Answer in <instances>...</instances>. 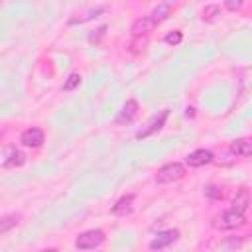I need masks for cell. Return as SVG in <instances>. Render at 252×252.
<instances>
[{
	"instance_id": "obj_1",
	"label": "cell",
	"mask_w": 252,
	"mask_h": 252,
	"mask_svg": "<svg viewBox=\"0 0 252 252\" xmlns=\"http://www.w3.org/2000/svg\"><path fill=\"white\" fill-rule=\"evenodd\" d=\"M244 222H246V219H244L242 213H236V211L228 209V211L220 213L219 217H215L213 226H215V228H220V230H232V228L242 226Z\"/></svg>"
},
{
	"instance_id": "obj_2",
	"label": "cell",
	"mask_w": 252,
	"mask_h": 252,
	"mask_svg": "<svg viewBox=\"0 0 252 252\" xmlns=\"http://www.w3.org/2000/svg\"><path fill=\"white\" fill-rule=\"evenodd\" d=\"M183 175H185V167L181 163L173 161V163H165L163 167L158 169L156 181L158 183H173V181H179Z\"/></svg>"
},
{
	"instance_id": "obj_3",
	"label": "cell",
	"mask_w": 252,
	"mask_h": 252,
	"mask_svg": "<svg viewBox=\"0 0 252 252\" xmlns=\"http://www.w3.org/2000/svg\"><path fill=\"white\" fill-rule=\"evenodd\" d=\"M102 242H104V232L98 230V228H93V230H87V232L79 234L77 240H75V246L79 250H91V248L100 246Z\"/></svg>"
},
{
	"instance_id": "obj_4",
	"label": "cell",
	"mask_w": 252,
	"mask_h": 252,
	"mask_svg": "<svg viewBox=\"0 0 252 252\" xmlns=\"http://www.w3.org/2000/svg\"><path fill=\"white\" fill-rule=\"evenodd\" d=\"M167 116H169V110L165 108V110H161L159 114H154L148 122H146V126L136 134V138H148L150 134H154V132H158V130H161V126L165 124V120H167Z\"/></svg>"
},
{
	"instance_id": "obj_5",
	"label": "cell",
	"mask_w": 252,
	"mask_h": 252,
	"mask_svg": "<svg viewBox=\"0 0 252 252\" xmlns=\"http://www.w3.org/2000/svg\"><path fill=\"white\" fill-rule=\"evenodd\" d=\"M43 138L45 136H43V130L41 128H28V130H24L20 142L24 146H28V148H39L43 144Z\"/></svg>"
},
{
	"instance_id": "obj_6",
	"label": "cell",
	"mask_w": 252,
	"mask_h": 252,
	"mask_svg": "<svg viewBox=\"0 0 252 252\" xmlns=\"http://www.w3.org/2000/svg\"><path fill=\"white\" fill-rule=\"evenodd\" d=\"M136 114H138V102H136L134 98H130V100H126V104H124L122 110L118 112L116 124H130V122L136 118Z\"/></svg>"
},
{
	"instance_id": "obj_7",
	"label": "cell",
	"mask_w": 252,
	"mask_h": 252,
	"mask_svg": "<svg viewBox=\"0 0 252 252\" xmlns=\"http://www.w3.org/2000/svg\"><path fill=\"white\" fill-rule=\"evenodd\" d=\"M185 161H187L189 167H201V165L213 161V152H209V150H195V152H191L185 158Z\"/></svg>"
},
{
	"instance_id": "obj_8",
	"label": "cell",
	"mask_w": 252,
	"mask_h": 252,
	"mask_svg": "<svg viewBox=\"0 0 252 252\" xmlns=\"http://www.w3.org/2000/svg\"><path fill=\"white\" fill-rule=\"evenodd\" d=\"M156 28V22L150 18V16H142V18H138V20H134V24H132V35H136V37H140V35H148L152 30Z\"/></svg>"
},
{
	"instance_id": "obj_9",
	"label": "cell",
	"mask_w": 252,
	"mask_h": 252,
	"mask_svg": "<svg viewBox=\"0 0 252 252\" xmlns=\"http://www.w3.org/2000/svg\"><path fill=\"white\" fill-rule=\"evenodd\" d=\"M177 236H179L177 230H163V232H159V234L150 242V248H152V250H161V248L169 246L171 242H175Z\"/></svg>"
},
{
	"instance_id": "obj_10",
	"label": "cell",
	"mask_w": 252,
	"mask_h": 252,
	"mask_svg": "<svg viewBox=\"0 0 252 252\" xmlns=\"http://www.w3.org/2000/svg\"><path fill=\"white\" fill-rule=\"evenodd\" d=\"M132 203H134V195H124V197H120V199L116 201V205L112 207V213L118 215V217H126V215H130L132 209H134Z\"/></svg>"
},
{
	"instance_id": "obj_11",
	"label": "cell",
	"mask_w": 252,
	"mask_h": 252,
	"mask_svg": "<svg viewBox=\"0 0 252 252\" xmlns=\"http://www.w3.org/2000/svg\"><path fill=\"white\" fill-rule=\"evenodd\" d=\"M248 205H250V193H248V189H240L238 195H236L234 201H232V211L244 215L246 209H248Z\"/></svg>"
},
{
	"instance_id": "obj_12",
	"label": "cell",
	"mask_w": 252,
	"mask_h": 252,
	"mask_svg": "<svg viewBox=\"0 0 252 252\" xmlns=\"http://www.w3.org/2000/svg\"><path fill=\"white\" fill-rule=\"evenodd\" d=\"M230 150L236 154V156H242V158H248L252 154V142L248 138H240V140H234L230 144Z\"/></svg>"
},
{
	"instance_id": "obj_13",
	"label": "cell",
	"mask_w": 252,
	"mask_h": 252,
	"mask_svg": "<svg viewBox=\"0 0 252 252\" xmlns=\"http://www.w3.org/2000/svg\"><path fill=\"white\" fill-rule=\"evenodd\" d=\"M169 12H171V4H169V2H163V4H158V6L154 8V12L150 14V18L158 24V22L165 20V18L169 16Z\"/></svg>"
},
{
	"instance_id": "obj_14",
	"label": "cell",
	"mask_w": 252,
	"mask_h": 252,
	"mask_svg": "<svg viewBox=\"0 0 252 252\" xmlns=\"http://www.w3.org/2000/svg\"><path fill=\"white\" fill-rule=\"evenodd\" d=\"M100 12H104V6L91 8V10H87L83 16H75V18H71L69 24H71V26H75V24H83V22H87V20H93V18H94L96 14H100Z\"/></svg>"
},
{
	"instance_id": "obj_15",
	"label": "cell",
	"mask_w": 252,
	"mask_h": 252,
	"mask_svg": "<svg viewBox=\"0 0 252 252\" xmlns=\"http://www.w3.org/2000/svg\"><path fill=\"white\" fill-rule=\"evenodd\" d=\"M20 222V215H4L0 217V232H8Z\"/></svg>"
},
{
	"instance_id": "obj_16",
	"label": "cell",
	"mask_w": 252,
	"mask_h": 252,
	"mask_svg": "<svg viewBox=\"0 0 252 252\" xmlns=\"http://www.w3.org/2000/svg\"><path fill=\"white\" fill-rule=\"evenodd\" d=\"M81 85V75L79 73H71L69 77H67V81L63 83V91H73V89H77Z\"/></svg>"
},
{
	"instance_id": "obj_17",
	"label": "cell",
	"mask_w": 252,
	"mask_h": 252,
	"mask_svg": "<svg viewBox=\"0 0 252 252\" xmlns=\"http://www.w3.org/2000/svg\"><path fill=\"white\" fill-rule=\"evenodd\" d=\"M217 16H220V8H219L217 4L207 6V8L203 10V20H207V22H213Z\"/></svg>"
},
{
	"instance_id": "obj_18",
	"label": "cell",
	"mask_w": 252,
	"mask_h": 252,
	"mask_svg": "<svg viewBox=\"0 0 252 252\" xmlns=\"http://www.w3.org/2000/svg\"><path fill=\"white\" fill-rule=\"evenodd\" d=\"M181 39H183V35H181L179 30L169 32V33L165 35V43H169V45H177V43H181Z\"/></svg>"
},
{
	"instance_id": "obj_19",
	"label": "cell",
	"mask_w": 252,
	"mask_h": 252,
	"mask_svg": "<svg viewBox=\"0 0 252 252\" xmlns=\"http://www.w3.org/2000/svg\"><path fill=\"white\" fill-rule=\"evenodd\" d=\"M10 158H12V159H8V161H6V165H22V163L26 161L24 154H20V152H14Z\"/></svg>"
},
{
	"instance_id": "obj_20",
	"label": "cell",
	"mask_w": 252,
	"mask_h": 252,
	"mask_svg": "<svg viewBox=\"0 0 252 252\" xmlns=\"http://www.w3.org/2000/svg\"><path fill=\"white\" fill-rule=\"evenodd\" d=\"M205 195L207 197H211V199H220V189L219 187H215V185H209V187H205Z\"/></svg>"
},
{
	"instance_id": "obj_21",
	"label": "cell",
	"mask_w": 252,
	"mask_h": 252,
	"mask_svg": "<svg viewBox=\"0 0 252 252\" xmlns=\"http://www.w3.org/2000/svg\"><path fill=\"white\" fill-rule=\"evenodd\" d=\"M224 6H226L228 10H238V8L242 6V0H226Z\"/></svg>"
},
{
	"instance_id": "obj_22",
	"label": "cell",
	"mask_w": 252,
	"mask_h": 252,
	"mask_svg": "<svg viewBox=\"0 0 252 252\" xmlns=\"http://www.w3.org/2000/svg\"><path fill=\"white\" fill-rule=\"evenodd\" d=\"M43 252H57L55 248H49V250H43Z\"/></svg>"
}]
</instances>
